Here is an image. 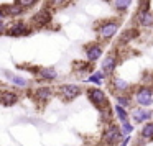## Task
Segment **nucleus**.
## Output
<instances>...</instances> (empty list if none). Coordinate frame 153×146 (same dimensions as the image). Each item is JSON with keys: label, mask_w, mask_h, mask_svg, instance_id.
I'll list each match as a JSON object with an SVG mask.
<instances>
[{"label": "nucleus", "mask_w": 153, "mask_h": 146, "mask_svg": "<svg viewBox=\"0 0 153 146\" xmlns=\"http://www.w3.org/2000/svg\"><path fill=\"white\" fill-rule=\"evenodd\" d=\"M130 115H132V120L135 123H145V122H150V120H152L153 113H152V110H148L146 107H140L138 105V108L132 110Z\"/></svg>", "instance_id": "obj_14"}, {"label": "nucleus", "mask_w": 153, "mask_h": 146, "mask_svg": "<svg viewBox=\"0 0 153 146\" xmlns=\"http://www.w3.org/2000/svg\"><path fill=\"white\" fill-rule=\"evenodd\" d=\"M132 99H133V97L130 95V94H119V95H115L117 103H119V105H122V107H125V108H128V107H130Z\"/></svg>", "instance_id": "obj_24"}, {"label": "nucleus", "mask_w": 153, "mask_h": 146, "mask_svg": "<svg viewBox=\"0 0 153 146\" xmlns=\"http://www.w3.org/2000/svg\"><path fill=\"white\" fill-rule=\"evenodd\" d=\"M123 135L120 131V126H117L115 123L109 122L105 125L102 131V145L104 146H119V141H122Z\"/></svg>", "instance_id": "obj_5"}, {"label": "nucleus", "mask_w": 153, "mask_h": 146, "mask_svg": "<svg viewBox=\"0 0 153 146\" xmlns=\"http://www.w3.org/2000/svg\"><path fill=\"white\" fill-rule=\"evenodd\" d=\"M13 2H17L18 5H22V7L25 8V10H28V8H33L35 5L40 2V0H13Z\"/></svg>", "instance_id": "obj_26"}, {"label": "nucleus", "mask_w": 153, "mask_h": 146, "mask_svg": "<svg viewBox=\"0 0 153 146\" xmlns=\"http://www.w3.org/2000/svg\"><path fill=\"white\" fill-rule=\"evenodd\" d=\"M35 28L31 27L30 21L25 20H15L10 27H7V31H5V36L8 38H22V36H30L33 33Z\"/></svg>", "instance_id": "obj_3"}, {"label": "nucleus", "mask_w": 153, "mask_h": 146, "mask_svg": "<svg viewBox=\"0 0 153 146\" xmlns=\"http://www.w3.org/2000/svg\"><path fill=\"white\" fill-rule=\"evenodd\" d=\"M133 23L138 28H153V12L150 10H138L133 15Z\"/></svg>", "instance_id": "obj_10"}, {"label": "nucleus", "mask_w": 153, "mask_h": 146, "mask_svg": "<svg viewBox=\"0 0 153 146\" xmlns=\"http://www.w3.org/2000/svg\"><path fill=\"white\" fill-rule=\"evenodd\" d=\"M81 94H82V87L77 86V84H63V86L58 87V97L63 102H73Z\"/></svg>", "instance_id": "obj_6"}, {"label": "nucleus", "mask_w": 153, "mask_h": 146, "mask_svg": "<svg viewBox=\"0 0 153 146\" xmlns=\"http://www.w3.org/2000/svg\"><path fill=\"white\" fill-rule=\"evenodd\" d=\"M128 143H130V135H128V136H123V138H122V143H120L119 146H127Z\"/></svg>", "instance_id": "obj_30"}, {"label": "nucleus", "mask_w": 153, "mask_h": 146, "mask_svg": "<svg viewBox=\"0 0 153 146\" xmlns=\"http://www.w3.org/2000/svg\"><path fill=\"white\" fill-rule=\"evenodd\" d=\"M2 18H4V13H2V10H0V20H2Z\"/></svg>", "instance_id": "obj_31"}, {"label": "nucleus", "mask_w": 153, "mask_h": 146, "mask_svg": "<svg viewBox=\"0 0 153 146\" xmlns=\"http://www.w3.org/2000/svg\"><path fill=\"white\" fill-rule=\"evenodd\" d=\"M140 138L145 141H153V122H145L140 130Z\"/></svg>", "instance_id": "obj_19"}, {"label": "nucleus", "mask_w": 153, "mask_h": 146, "mask_svg": "<svg viewBox=\"0 0 153 146\" xmlns=\"http://www.w3.org/2000/svg\"><path fill=\"white\" fill-rule=\"evenodd\" d=\"M84 54H86V59L91 63H96L97 59H100V56L104 54V44L99 41H92V43H87L84 46Z\"/></svg>", "instance_id": "obj_9"}, {"label": "nucleus", "mask_w": 153, "mask_h": 146, "mask_svg": "<svg viewBox=\"0 0 153 146\" xmlns=\"http://www.w3.org/2000/svg\"><path fill=\"white\" fill-rule=\"evenodd\" d=\"M130 5H132V0H112V7L117 15H123Z\"/></svg>", "instance_id": "obj_18"}, {"label": "nucleus", "mask_w": 153, "mask_h": 146, "mask_svg": "<svg viewBox=\"0 0 153 146\" xmlns=\"http://www.w3.org/2000/svg\"><path fill=\"white\" fill-rule=\"evenodd\" d=\"M120 131H122V135L123 136H128L130 133L133 131V125L130 122H123L122 123V126H120Z\"/></svg>", "instance_id": "obj_27"}, {"label": "nucleus", "mask_w": 153, "mask_h": 146, "mask_svg": "<svg viewBox=\"0 0 153 146\" xmlns=\"http://www.w3.org/2000/svg\"><path fill=\"white\" fill-rule=\"evenodd\" d=\"M117 64H119V58H117V54L115 53H109L105 58H104L102 63H100V71H102L107 77H110V76H114V72H115Z\"/></svg>", "instance_id": "obj_12"}, {"label": "nucleus", "mask_w": 153, "mask_h": 146, "mask_svg": "<svg viewBox=\"0 0 153 146\" xmlns=\"http://www.w3.org/2000/svg\"><path fill=\"white\" fill-rule=\"evenodd\" d=\"M105 74L102 72V71H97V72H94V74H91L89 77H87V82H91V84H96V86H100L102 84V80L105 79Z\"/></svg>", "instance_id": "obj_25"}, {"label": "nucleus", "mask_w": 153, "mask_h": 146, "mask_svg": "<svg viewBox=\"0 0 153 146\" xmlns=\"http://www.w3.org/2000/svg\"><path fill=\"white\" fill-rule=\"evenodd\" d=\"M18 99H20L18 94L13 90H2L0 92V103L4 107H13L18 102Z\"/></svg>", "instance_id": "obj_15"}, {"label": "nucleus", "mask_w": 153, "mask_h": 146, "mask_svg": "<svg viewBox=\"0 0 153 146\" xmlns=\"http://www.w3.org/2000/svg\"><path fill=\"white\" fill-rule=\"evenodd\" d=\"M133 102L140 107H146L148 108L150 105H153V86H146V84H142L138 86L132 94Z\"/></svg>", "instance_id": "obj_4"}, {"label": "nucleus", "mask_w": 153, "mask_h": 146, "mask_svg": "<svg viewBox=\"0 0 153 146\" xmlns=\"http://www.w3.org/2000/svg\"><path fill=\"white\" fill-rule=\"evenodd\" d=\"M86 94H87L89 102L92 103L94 107H97L99 110L109 107V99H107L105 92H104L102 89H99V87H92V89H87Z\"/></svg>", "instance_id": "obj_7"}, {"label": "nucleus", "mask_w": 153, "mask_h": 146, "mask_svg": "<svg viewBox=\"0 0 153 146\" xmlns=\"http://www.w3.org/2000/svg\"><path fill=\"white\" fill-rule=\"evenodd\" d=\"M5 31H7V23H5V18H2L0 20V36L5 35Z\"/></svg>", "instance_id": "obj_29"}, {"label": "nucleus", "mask_w": 153, "mask_h": 146, "mask_svg": "<svg viewBox=\"0 0 153 146\" xmlns=\"http://www.w3.org/2000/svg\"><path fill=\"white\" fill-rule=\"evenodd\" d=\"M114 112L117 113V118L120 120V122H128V112H127V108L125 107H122V105H119V103H115L114 105Z\"/></svg>", "instance_id": "obj_22"}, {"label": "nucleus", "mask_w": 153, "mask_h": 146, "mask_svg": "<svg viewBox=\"0 0 153 146\" xmlns=\"http://www.w3.org/2000/svg\"><path fill=\"white\" fill-rule=\"evenodd\" d=\"M73 69L76 71L77 74H84V72H89L92 71V63H87V61H74L73 63Z\"/></svg>", "instance_id": "obj_20"}, {"label": "nucleus", "mask_w": 153, "mask_h": 146, "mask_svg": "<svg viewBox=\"0 0 153 146\" xmlns=\"http://www.w3.org/2000/svg\"><path fill=\"white\" fill-rule=\"evenodd\" d=\"M0 10H2V13H4V18L7 20V18H20L25 15V8L22 7V5H18L17 2H12V4H2L0 5Z\"/></svg>", "instance_id": "obj_8"}, {"label": "nucleus", "mask_w": 153, "mask_h": 146, "mask_svg": "<svg viewBox=\"0 0 153 146\" xmlns=\"http://www.w3.org/2000/svg\"><path fill=\"white\" fill-rule=\"evenodd\" d=\"M137 36H140V30H138V27L127 28V30H125V31H122V35H120L119 43H120V44H128L130 41L137 40Z\"/></svg>", "instance_id": "obj_17"}, {"label": "nucleus", "mask_w": 153, "mask_h": 146, "mask_svg": "<svg viewBox=\"0 0 153 146\" xmlns=\"http://www.w3.org/2000/svg\"><path fill=\"white\" fill-rule=\"evenodd\" d=\"M30 23L35 30H45V28H48L53 23V10H51L48 5L43 8H40V10H36L31 15Z\"/></svg>", "instance_id": "obj_2"}, {"label": "nucleus", "mask_w": 153, "mask_h": 146, "mask_svg": "<svg viewBox=\"0 0 153 146\" xmlns=\"http://www.w3.org/2000/svg\"><path fill=\"white\" fill-rule=\"evenodd\" d=\"M109 87L112 90L114 95H119V94H128L132 90V86H130L127 80H123L122 77H109Z\"/></svg>", "instance_id": "obj_11"}, {"label": "nucleus", "mask_w": 153, "mask_h": 146, "mask_svg": "<svg viewBox=\"0 0 153 146\" xmlns=\"http://www.w3.org/2000/svg\"><path fill=\"white\" fill-rule=\"evenodd\" d=\"M152 0H138V10H150Z\"/></svg>", "instance_id": "obj_28"}, {"label": "nucleus", "mask_w": 153, "mask_h": 146, "mask_svg": "<svg viewBox=\"0 0 153 146\" xmlns=\"http://www.w3.org/2000/svg\"><path fill=\"white\" fill-rule=\"evenodd\" d=\"M54 95V90H53V87H50V86H41V87H36V89L33 90V100L36 103H46V102H50V99Z\"/></svg>", "instance_id": "obj_13"}, {"label": "nucleus", "mask_w": 153, "mask_h": 146, "mask_svg": "<svg viewBox=\"0 0 153 146\" xmlns=\"http://www.w3.org/2000/svg\"><path fill=\"white\" fill-rule=\"evenodd\" d=\"M71 4V0H48V7L51 10H61V8H66Z\"/></svg>", "instance_id": "obj_23"}, {"label": "nucleus", "mask_w": 153, "mask_h": 146, "mask_svg": "<svg viewBox=\"0 0 153 146\" xmlns=\"http://www.w3.org/2000/svg\"><path fill=\"white\" fill-rule=\"evenodd\" d=\"M35 74H36L38 79L48 80V82H51L58 77V72L54 67H38V69H35Z\"/></svg>", "instance_id": "obj_16"}, {"label": "nucleus", "mask_w": 153, "mask_h": 146, "mask_svg": "<svg viewBox=\"0 0 153 146\" xmlns=\"http://www.w3.org/2000/svg\"><path fill=\"white\" fill-rule=\"evenodd\" d=\"M119 28H120V18H107V20H102L96 27L97 38L102 43H107V41H110L117 35Z\"/></svg>", "instance_id": "obj_1"}, {"label": "nucleus", "mask_w": 153, "mask_h": 146, "mask_svg": "<svg viewBox=\"0 0 153 146\" xmlns=\"http://www.w3.org/2000/svg\"><path fill=\"white\" fill-rule=\"evenodd\" d=\"M7 79L17 87H28V80L23 76H15V74H7Z\"/></svg>", "instance_id": "obj_21"}]
</instances>
